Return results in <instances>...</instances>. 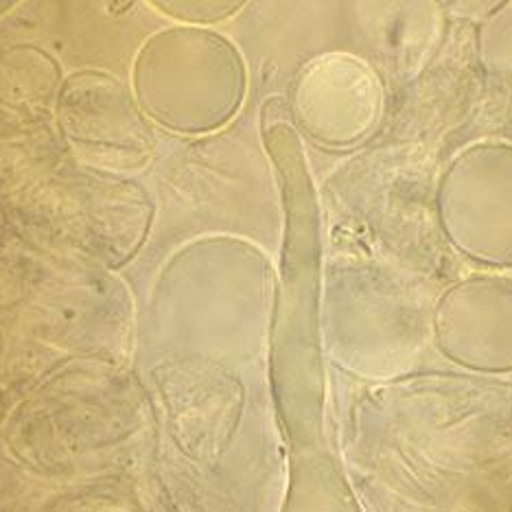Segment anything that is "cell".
<instances>
[{
	"label": "cell",
	"mask_w": 512,
	"mask_h": 512,
	"mask_svg": "<svg viewBox=\"0 0 512 512\" xmlns=\"http://www.w3.org/2000/svg\"><path fill=\"white\" fill-rule=\"evenodd\" d=\"M442 235L488 267H512V143L480 141L449 160L436 186Z\"/></svg>",
	"instance_id": "2"
},
{
	"label": "cell",
	"mask_w": 512,
	"mask_h": 512,
	"mask_svg": "<svg viewBox=\"0 0 512 512\" xmlns=\"http://www.w3.org/2000/svg\"><path fill=\"white\" fill-rule=\"evenodd\" d=\"M386 86L353 53H324L302 68L294 86V114L313 141L327 149L357 147L379 130Z\"/></svg>",
	"instance_id": "3"
},
{
	"label": "cell",
	"mask_w": 512,
	"mask_h": 512,
	"mask_svg": "<svg viewBox=\"0 0 512 512\" xmlns=\"http://www.w3.org/2000/svg\"><path fill=\"white\" fill-rule=\"evenodd\" d=\"M158 88L151 112L180 132L224 127L246 97V64L237 46L206 29H173L154 38Z\"/></svg>",
	"instance_id": "1"
},
{
	"label": "cell",
	"mask_w": 512,
	"mask_h": 512,
	"mask_svg": "<svg viewBox=\"0 0 512 512\" xmlns=\"http://www.w3.org/2000/svg\"><path fill=\"white\" fill-rule=\"evenodd\" d=\"M243 3H173L169 14L189 22H219L235 16Z\"/></svg>",
	"instance_id": "4"
}]
</instances>
